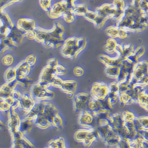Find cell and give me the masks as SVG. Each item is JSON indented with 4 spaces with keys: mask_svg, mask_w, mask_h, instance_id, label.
<instances>
[{
    "mask_svg": "<svg viewBox=\"0 0 148 148\" xmlns=\"http://www.w3.org/2000/svg\"><path fill=\"white\" fill-rule=\"evenodd\" d=\"M30 92L35 101H47L52 100L55 97L53 92L38 83L31 86Z\"/></svg>",
    "mask_w": 148,
    "mask_h": 148,
    "instance_id": "cell-1",
    "label": "cell"
},
{
    "mask_svg": "<svg viewBox=\"0 0 148 148\" xmlns=\"http://www.w3.org/2000/svg\"><path fill=\"white\" fill-rule=\"evenodd\" d=\"M78 121L82 128L94 129L97 127L95 115L86 110L79 112Z\"/></svg>",
    "mask_w": 148,
    "mask_h": 148,
    "instance_id": "cell-2",
    "label": "cell"
},
{
    "mask_svg": "<svg viewBox=\"0 0 148 148\" xmlns=\"http://www.w3.org/2000/svg\"><path fill=\"white\" fill-rule=\"evenodd\" d=\"M91 97V95L85 92L78 93L74 95L73 98L74 111L80 112L86 110Z\"/></svg>",
    "mask_w": 148,
    "mask_h": 148,
    "instance_id": "cell-3",
    "label": "cell"
},
{
    "mask_svg": "<svg viewBox=\"0 0 148 148\" xmlns=\"http://www.w3.org/2000/svg\"><path fill=\"white\" fill-rule=\"evenodd\" d=\"M57 76L58 75L55 68L47 66L41 72L38 83L42 86L48 88L51 86L52 82Z\"/></svg>",
    "mask_w": 148,
    "mask_h": 148,
    "instance_id": "cell-4",
    "label": "cell"
},
{
    "mask_svg": "<svg viewBox=\"0 0 148 148\" xmlns=\"http://www.w3.org/2000/svg\"><path fill=\"white\" fill-rule=\"evenodd\" d=\"M108 92V85L103 82H95L92 87L90 95L96 100L102 99L107 97Z\"/></svg>",
    "mask_w": 148,
    "mask_h": 148,
    "instance_id": "cell-5",
    "label": "cell"
},
{
    "mask_svg": "<svg viewBox=\"0 0 148 148\" xmlns=\"http://www.w3.org/2000/svg\"><path fill=\"white\" fill-rule=\"evenodd\" d=\"M8 127L10 134L20 130L21 119L19 114L12 108H11L8 114Z\"/></svg>",
    "mask_w": 148,
    "mask_h": 148,
    "instance_id": "cell-6",
    "label": "cell"
},
{
    "mask_svg": "<svg viewBox=\"0 0 148 148\" xmlns=\"http://www.w3.org/2000/svg\"><path fill=\"white\" fill-rule=\"evenodd\" d=\"M19 102V108L27 113L34 107L36 101L32 98L31 92L26 91L22 94Z\"/></svg>",
    "mask_w": 148,
    "mask_h": 148,
    "instance_id": "cell-7",
    "label": "cell"
},
{
    "mask_svg": "<svg viewBox=\"0 0 148 148\" xmlns=\"http://www.w3.org/2000/svg\"><path fill=\"white\" fill-rule=\"evenodd\" d=\"M46 101H36L34 107L26 114L25 118L29 119L33 122L36 118L43 114Z\"/></svg>",
    "mask_w": 148,
    "mask_h": 148,
    "instance_id": "cell-8",
    "label": "cell"
},
{
    "mask_svg": "<svg viewBox=\"0 0 148 148\" xmlns=\"http://www.w3.org/2000/svg\"><path fill=\"white\" fill-rule=\"evenodd\" d=\"M147 75L148 63L147 61H139L135 64L133 75L138 80Z\"/></svg>",
    "mask_w": 148,
    "mask_h": 148,
    "instance_id": "cell-9",
    "label": "cell"
},
{
    "mask_svg": "<svg viewBox=\"0 0 148 148\" xmlns=\"http://www.w3.org/2000/svg\"><path fill=\"white\" fill-rule=\"evenodd\" d=\"M96 129L99 134V138L103 143L109 138L116 134L110 125L106 126H98Z\"/></svg>",
    "mask_w": 148,
    "mask_h": 148,
    "instance_id": "cell-10",
    "label": "cell"
},
{
    "mask_svg": "<svg viewBox=\"0 0 148 148\" xmlns=\"http://www.w3.org/2000/svg\"><path fill=\"white\" fill-rule=\"evenodd\" d=\"M31 66L27 63L25 60L19 63L15 67L16 73V79L27 77L29 73Z\"/></svg>",
    "mask_w": 148,
    "mask_h": 148,
    "instance_id": "cell-11",
    "label": "cell"
},
{
    "mask_svg": "<svg viewBox=\"0 0 148 148\" xmlns=\"http://www.w3.org/2000/svg\"><path fill=\"white\" fill-rule=\"evenodd\" d=\"M123 58L120 56L116 58H112L106 55H101L99 57L100 61L107 66H117L120 68L122 66L121 62Z\"/></svg>",
    "mask_w": 148,
    "mask_h": 148,
    "instance_id": "cell-12",
    "label": "cell"
},
{
    "mask_svg": "<svg viewBox=\"0 0 148 148\" xmlns=\"http://www.w3.org/2000/svg\"><path fill=\"white\" fill-rule=\"evenodd\" d=\"M110 125L114 131L121 128L125 125L122 114L117 113H111Z\"/></svg>",
    "mask_w": 148,
    "mask_h": 148,
    "instance_id": "cell-13",
    "label": "cell"
},
{
    "mask_svg": "<svg viewBox=\"0 0 148 148\" xmlns=\"http://www.w3.org/2000/svg\"><path fill=\"white\" fill-rule=\"evenodd\" d=\"M58 114V110L54 106L46 101L43 115L50 122L52 125L53 119Z\"/></svg>",
    "mask_w": 148,
    "mask_h": 148,
    "instance_id": "cell-14",
    "label": "cell"
},
{
    "mask_svg": "<svg viewBox=\"0 0 148 148\" xmlns=\"http://www.w3.org/2000/svg\"><path fill=\"white\" fill-rule=\"evenodd\" d=\"M18 27L20 31L27 33L29 31H34L35 24L34 21L32 19H21L18 21Z\"/></svg>",
    "mask_w": 148,
    "mask_h": 148,
    "instance_id": "cell-15",
    "label": "cell"
},
{
    "mask_svg": "<svg viewBox=\"0 0 148 148\" xmlns=\"http://www.w3.org/2000/svg\"><path fill=\"white\" fill-rule=\"evenodd\" d=\"M145 86L140 85H136L132 88L129 89L126 91V94L130 97L134 103H138V98L140 94L145 91Z\"/></svg>",
    "mask_w": 148,
    "mask_h": 148,
    "instance_id": "cell-16",
    "label": "cell"
},
{
    "mask_svg": "<svg viewBox=\"0 0 148 148\" xmlns=\"http://www.w3.org/2000/svg\"><path fill=\"white\" fill-rule=\"evenodd\" d=\"M77 87V83L73 80H68L64 81L62 85L60 86V89L66 94L68 93H74L76 90Z\"/></svg>",
    "mask_w": 148,
    "mask_h": 148,
    "instance_id": "cell-17",
    "label": "cell"
},
{
    "mask_svg": "<svg viewBox=\"0 0 148 148\" xmlns=\"http://www.w3.org/2000/svg\"><path fill=\"white\" fill-rule=\"evenodd\" d=\"M33 123L37 127L43 130L47 129L51 125L43 114L36 118L33 121Z\"/></svg>",
    "mask_w": 148,
    "mask_h": 148,
    "instance_id": "cell-18",
    "label": "cell"
},
{
    "mask_svg": "<svg viewBox=\"0 0 148 148\" xmlns=\"http://www.w3.org/2000/svg\"><path fill=\"white\" fill-rule=\"evenodd\" d=\"M14 148H33L34 146L28 139L24 136L20 139L12 141Z\"/></svg>",
    "mask_w": 148,
    "mask_h": 148,
    "instance_id": "cell-19",
    "label": "cell"
},
{
    "mask_svg": "<svg viewBox=\"0 0 148 148\" xmlns=\"http://www.w3.org/2000/svg\"><path fill=\"white\" fill-rule=\"evenodd\" d=\"M92 129H94L82 128L81 129L78 130L77 131L74 135V138L75 140L78 142L82 143L83 144L87 139L89 132Z\"/></svg>",
    "mask_w": 148,
    "mask_h": 148,
    "instance_id": "cell-20",
    "label": "cell"
},
{
    "mask_svg": "<svg viewBox=\"0 0 148 148\" xmlns=\"http://www.w3.org/2000/svg\"><path fill=\"white\" fill-rule=\"evenodd\" d=\"M86 111L90 112L96 116L101 110L97 100L91 97Z\"/></svg>",
    "mask_w": 148,
    "mask_h": 148,
    "instance_id": "cell-21",
    "label": "cell"
},
{
    "mask_svg": "<svg viewBox=\"0 0 148 148\" xmlns=\"http://www.w3.org/2000/svg\"><path fill=\"white\" fill-rule=\"evenodd\" d=\"M34 125L33 122L31 120L24 118L21 120L20 130L23 134H25L30 132L31 130Z\"/></svg>",
    "mask_w": 148,
    "mask_h": 148,
    "instance_id": "cell-22",
    "label": "cell"
},
{
    "mask_svg": "<svg viewBox=\"0 0 148 148\" xmlns=\"http://www.w3.org/2000/svg\"><path fill=\"white\" fill-rule=\"evenodd\" d=\"M120 68L118 67L107 66L105 70V73L108 77L116 80Z\"/></svg>",
    "mask_w": 148,
    "mask_h": 148,
    "instance_id": "cell-23",
    "label": "cell"
},
{
    "mask_svg": "<svg viewBox=\"0 0 148 148\" xmlns=\"http://www.w3.org/2000/svg\"><path fill=\"white\" fill-rule=\"evenodd\" d=\"M47 147L51 148H62L65 147L64 138L59 137L57 139L52 140L48 144Z\"/></svg>",
    "mask_w": 148,
    "mask_h": 148,
    "instance_id": "cell-24",
    "label": "cell"
},
{
    "mask_svg": "<svg viewBox=\"0 0 148 148\" xmlns=\"http://www.w3.org/2000/svg\"><path fill=\"white\" fill-rule=\"evenodd\" d=\"M101 111H112L113 108L112 107L107 97L102 99L97 100Z\"/></svg>",
    "mask_w": 148,
    "mask_h": 148,
    "instance_id": "cell-25",
    "label": "cell"
},
{
    "mask_svg": "<svg viewBox=\"0 0 148 148\" xmlns=\"http://www.w3.org/2000/svg\"><path fill=\"white\" fill-rule=\"evenodd\" d=\"M137 103L143 108L148 111V94L145 91L140 94Z\"/></svg>",
    "mask_w": 148,
    "mask_h": 148,
    "instance_id": "cell-26",
    "label": "cell"
},
{
    "mask_svg": "<svg viewBox=\"0 0 148 148\" xmlns=\"http://www.w3.org/2000/svg\"><path fill=\"white\" fill-rule=\"evenodd\" d=\"M16 77L15 68H10L5 72L4 78L6 83H9L16 79Z\"/></svg>",
    "mask_w": 148,
    "mask_h": 148,
    "instance_id": "cell-27",
    "label": "cell"
},
{
    "mask_svg": "<svg viewBox=\"0 0 148 148\" xmlns=\"http://www.w3.org/2000/svg\"><path fill=\"white\" fill-rule=\"evenodd\" d=\"M117 44L116 41L114 38H111L109 39L108 40L106 44L105 47L106 51L110 55L113 54L114 53H116L114 51V49Z\"/></svg>",
    "mask_w": 148,
    "mask_h": 148,
    "instance_id": "cell-28",
    "label": "cell"
},
{
    "mask_svg": "<svg viewBox=\"0 0 148 148\" xmlns=\"http://www.w3.org/2000/svg\"><path fill=\"white\" fill-rule=\"evenodd\" d=\"M119 100L120 104L124 106L130 105L134 103L130 97L126 93H124L120 95Z\"/></svg>",
    "mask_w": 148,
    "mask_h": 148,
    "instance_id": "cell-29",
    "label": "cell"
},
{
    "mask_svg": "<svg viewBox=\"0 0 148 148\" xmlns=\"http://www.w3.org/2000/svg\"><path fill=\"white\" fill-rule=\"evenodd\" d=\"M120 138L116 134L107 140L104 143V144L110 147H116Z\"/></svg>",
    "mask_w": 148,
    "mask_h": 148,
    "instance_id": "cell-30",
    "label": "cell"
},
{
    "mask_svg": "<svg viewBox=\"0 0 148 148\" xmlns=\"http://www.w3.org/2000/svg\"><path fill=\"white\" fill-rule=\"evenodd\" d=\"M122 46L123 51L121 57L123 58H127V57L133 52L134 47L131 44H123Z\"/></svg>",
    "mask_w": 148,
    "mask_h": 148,
    "instance_id": "cell-31",
    "label": "cell"
},
{
    "mask_svg": "<svg viewBox=\"0 0 148 148\" xmlns=\"http://www.w3.org/2000/svg\"><path fill=\"white\" fill-rule=\"evenodd\" d=\"M72 10L75 15L84 16L88 11L86 6L85 5H83L74 6V8Z\"/></svg>",
    "mask_w": 148,
    "mask_h": 148,
    "instance_id": "cell-32",
    "label": "cell"
},
{
    "mask_svg": "<svg viewBox=\"0 0 148 148\" xmlns=\"http://www.w3.org/2000/svg\"><path fill=\"white\" fill-rule=\"evenodd\" d=\"M119 28L116 26L109 27L106 30L107 33L112 38H115L118 37L119 31Z\"/></svg>",
    "mask_w": 148,
    "mask_h": 148,
    "instance_id": "cell-33",
    "label": "cell"
},
{
    "mask_svg": "<svg viewBox=\"0 0 148 148\" xmlns=\"http://www.w3.org/2000/svg\"><path fill=\"white\" fill-rule=\"evenodd\" d=\"M52 125L59 130L62 128L63 121L59 114H56L54 117L52 123Z\"/></svg>",
    "mask_w": 148,
    "mask_h": 148,
    "instance_id": "cell-34",
    "label": "cell"
},
{
    "mask_svg": "<svg viewBox=\"0 0 148 148\" xmlns=\"http://www.w3.org/2000/svg\"><path fill=\"white\" fill-rule=\"evenodd\" d=\"M123 119L125 121H133L136 116L132 112L129 111H126L122 114Z\"/></svg>",
    "mask_w": 148,
    "mask_h": 148,
    "instance_id": "cell-35",
    "label": "cell"
},
{
    "mask_svg": "<svg viewBox=\"0 0 148 148\" xmlns=\"http://www.w3.org/2000/svg\"><path fill=\"white\" fill-rule=\"evenodd\" d=\"M127 74L125 72V70L123 69L122 67L120 68V71L119 72L118 76L116 79V81L119 83H121L126 80V76Z\"/></svg>",
    "mask_w": 148,
    "mask_h": 148,
    "instance_id": "cell-36",
    "label": "cell"
},
{
    "mask_svg": "<svg viewBox=\"0 0 148 148\" xmlns=\"http://www.w3.org/2000/svg\"><path fill=\"white\" fill-rule=\"evenodd\" d=\"M129 82L125 81L119 84V94H121L126 93L129 89L128 84Z\"/></svg>",
    "mask_w": 148,
    "mask_h": 148,
    "instance_id": "cell-37",
    "label": "cell"
},
{
    "mask_svg": "<svg viewBox=\"0 0 148 148\" xmlns=\"http://www.w3.org/2000/svg\"><path fill=\"white\" fill-rule=\"evenodd\" d=\"M116 148H130L129 140L126 138H121Z\"/></svg>",
    "mask_w": 148,
    "mask_h": 148,
    "instance_id": "cell-38",
    "label": "cell"
},
{
    "mask_svg": "<svg viewBox=\"0 0 148 148\" xmlns=\"http://www.w3.org/2000/svg\"><path fill=\"white\" fill-rule=\"evenodd\" d=\"M107 20L106 18L102 16H98L96 17L93 23L98 27H102L105 23L106 21Z\"/></svg>",
    "mask_w": 148,
    "mask_h": 148,
    "instance_id": "cell-39",
    "label": "cell"
},
{
    "mask_svg": "<svg viewBox=\"0 0 148 148\" xmlns=\"http://www.w3.org/2000/svg\"><path fill=\"white\" fill-rule=\"evenodd\" d=\"M109 92L119 94V84L116 81L112 82L108 85Z\"/></svg>",
    "mask_w": 148,
    "mask_h": 148,
    "instance_id": "cell-40",
    "label": "cell"
},
{
    "mask_svg": "<svg viewBox=\"0 0 148 148\" xmlns=\"http://www.w3.org/2000/svg\"><path fill=\"white\" fill-rule=\"evenodd\" d=\"M1 112H6L9 111L11 106L5 101L3 98H1V103H0Z\"/></svg>",
    "mask_w": 148,
    "mask_h": 148,
    "instance_id": "cell-41",
    "label": "cell"
},
{
    "mask_svg": "<svg viewBox=\"0 0 148 148\" xmlns=\"http://www.w3.org/2000/svg\"><path fill=\"white\" fill-rule=\"evenodd\" d=\"M123 15H124V9H116V11L112 16V19L116 21L117 23L122 18Z\"/></svg>",
    "mask_w": 148,
    "mask_h": 148,
    "instance_id": "cell-42",
    "label": "cell"
},
{
    "mask_svg": "<svg viewBox=\"0 0 148 148\" xmlns=\"http://www.w3.org/2000/svg\"><path fill=\"white\" fill-rule=\"evenodd\" d=\"M63 81L58 75L53 80L51 84V86L59 88L62 85Z\"/></svg>",
    "mask_w": 148,
    "mask_h": 148,
    "instance_id": "cell-43",
    "label": "cell"
},
{
    "mask_svg": "<svg viewBox=\"0 0 148 148\" xmlns=\"http://www.w3.org/2000/svg\"><path fill=\"white\" fill-rule=\"evenodd\" d=\"M133 121L134 126L135 130L137 133L140 132L141 131L143 130V128L139 122V118L136 116Z\"/></svg>",
    "mask_w": 148,
    "mask_h": 148,
    "instance_id": "cell-44",
    "label": "cell"
},
{
    "mask_svg": "<svg viewBox=\"0 0 148 148\" xmlns=\"http://www.w3.org/2000/svg\"><path fill=\"white\" fill-rule=\"evenodd\" d=\"M145 49L143 46H139L136 49L134 48L133 53L135 54L139 58L141 57L144 53Z\"/></svg>",
    "mask_w": 148,
    "mask_h": 148,
    "instance_id": "cell-45",
    "label": "cell"
},
{
    "mask_svg": "<svg viewBox=\"0 0 148 148\" xmlns=\"http://www.w3.org/2000/svg\"><path fill=\"white\" fill-rule=\"evenodd\" d=\"M97 16V15L96 12L90 11L88 10L84 16L87 20L92 21L93 23Z\"/></svg>",
    "mask_w": 148,
    "mask_h": 148,
    "instance_id": "cell-46",
    "label": "cell"
},
{
    "mask_svg": "<svg viewBox=\"0 0 148 148\" xmlns=\"http://www.w3.org/2000/svg\"><path fill=\"white\" fill-rule=\"evenodd\" d=\"M139 22L143 25L147 27L148 25V15L147 13L143 12L139 19Z\"/></svg>",
    "mask_w": 148,
    "mask_h": 148,
    "instance_id": "cell-47",
    "label": "cell"
},
{
    "mask_svg": "<svg viewBox=\"0 0 148 148\" xmlns=\"http://www.w3.org/2000/svg\"><path fill=\"white\" fill-rule=\"evenodd\" d=\"M139 119L143 129H148V116H142L139 117Z\"/></svg>",
    "mask_w": 148,
    "mask_h": 148,
    "instance_id": "cell-48",
    "label": "cell"
},
{
    "mask_svg": "<svg viewBox=\"0 0 148 148\" xmlns=\"http://www.w3.org/2000/svg\"><path fill=\"white\" fill-rule=\"evenodd\" d=\"M2 61L3 64L6 66H9L12 63L13 59L10 55H6L3 57Z\"/></svg>",
    "mask_w": 148,
    "mask_h": 148,
    "instance_id": "cell-49",
    "label": "cell"
},
{
    "mask_svg": "<svg viewBox=\"0 0 148 148\" xmlns=\"http://www.w3.org/2000/svg\"><path fill=\"white\" fill-rule=\"evenodd\" d=\"M55 70L57 73V75L58 76L59 75H64L66 73V70L65 68L64 67L58 64L55 68Z\"/></svg>",
    "mask_w": 148,
    "mask_h": 148,
    "instance_id": "cell-50",
    "label": "cell"
},
{
    "mask_svg": "<svg viewBox=\"0 0 148 148\" xmlns=\"http://www.w3.org/2000/svg\"><path fill=\"white\" fill-rule=\"evenodd\" d=\"M113 5L116 9H124L125 8V3L123 0H115Z\"/></svg>",
    "mask_w": 148,
    "mask_h": 148,
    "instance_id": "cell-51",
    "label": "cell"
},
{
    "mask_svg": "<svg viewBox=\"0 0 148 148\" xmlns=\"http://www.w3.org/2000/svg\"><path fill=\"white\" fill-rule=\"evenodd\" d=\"M86 45V40L84 38H78L77 45L80 51H81L85 48Z\"/></svg>",
    "mask_w": 148,
    "mask_h": 148,
    "instance_id": "cell-52",
    "label": "cell"
},
{
    "mask_svg": "<svg viewBox=\"0 0 148 148\" xmlns=\"http://www.w3.org/2000/svg\"><path fill=\"white\" fill-rule=\"evenodd\" d=\"M26 61L31 67L34 65L36 61V58L33 55H31L28 56L25 59Z\"/></svg>",
    "mask_w": 148,
    "mask_h": 148,
    "instance_id": "cell-53",
    "label": "cell"
},
{
    "mask_svg": "<svg viewBox=\"0 0 148 148\" xmlns=\"http://www.w3.org/2000/svg\"><path fill=\"white\" fill-rule=\"evenodd\" d=\"M128 32H129V31H127V30L125 29L119 28L118 37L119 38H125L128 35Z\"/></svg>",
    "mask_w": 148,
    "mask_h": 148,
    "instance_id": "cell-54",
    "label": "cell"
},
{
    "mask_svg": "<svg viewBox=\"0 0 148 148\" xmlns=\"http://www.w3.org/2000/svg\"><path fill=\"white\" fill-rule=\"evenodd\" d=\"M126 58L128 59L131 62H132V63L135 64L138 63V62H139L138 61L139 58L133 53L130 55Z\"/></svg>",
    "mask_w": 148,
    "mask_h": 148,
    "instance_id": "cell-55",
    "label": "cell"
},
{
    "mask_svg": "<svg viewBox=\"0 0 148 148\" xmlns=\"http://www.w3.org/2000/svg\"><path fill=\"white\" fill-rule=\"evenodd\" d=\"M125 125L129 130L131 132H136L135 130L134 126L133 121H125Z\"/></svg>",
    "mask_w": 148,
    "mask_h": 148,
    "instance_id": "cell-56",
    "label": "cell"
},
{
    "mask_svg": "<svg viewBox=\"0 0 148 148\" xmlns=\"http://www.w3.org/2000/svg\"><path fill=\"white\" fill-rule=\"evenodd\" d=\"M73 72L76 76L80 77L82 76L84 74V71L83 69L80 67L77 66L74 69Z\"/></svg>",
    "mask_w": 148,
    "mask_h": 148,
    "instance_id": "cell-57",
    "label": "cell"
},
{
    "mask_svg": "<svg viewBox=\"0 0 148 148\" xmlns=\"http://www.w3.org/2000/svg\"><path fill=\"white\" fill-rule=\"evenodd\" d=\"M22 94H21L20 92L17 90L16 89L14 90L12 94V97L13 98L16 100L19 101L21 98L22 97Z\"/></svg>",
    "mask_w": 148,
    "mask_h": 148,
    "instance_id": "cell-58",
    "label": "cell"
},
{
    "mask_svg": "<svg viewBox=\"0 0 148 148\" xmlns=\"http://www.w3.org/2000/svg\"><path fill=\"white\" fill-rule=\"evenodd\" d=\"M58 64V61L56 59H51L49 60L47 66L51 68H55Z\"/></svg>",
    "mask_w": 148,
    "mask_h": 148,
    "instance_id": "cell-59",
    "label": "cell"
},
{
    "mask_svg": "<svg viewBox=\"0 0 148 148\" xmlns=\"http://www.w3.org/2000/svg\"><path fill=\"white\" fill-rule=\"evenodd\" d=\"M114 51L117 53L118 56H121L122 53H123V47H122V45H120V44H116V47H115Z\"/></svg>",
    "mask_w": 148,
    "mask_h": 148,
    "instance_id": "cell-60",
    "label": "cell"
},
{
    "mask_svg": "<svg viewBox=\"0 0 148 148\" xmlns=\"http://www.w3.org/2000/svg\"><path fill=\"white\" fill-rule=\"evenodd\" d=\"M138 133L140 134L142 136L144 140L148 142V129H143Z\"/></svg>",
    "mask_w": 148,
    "mask_h": 148,
    "instance_id": "cell-61",
    "label": "cell"
},
{
    "mask_svg": "<svg viewBox=\"0 0 148 148\" xmlns=\"http://www.w3.org/2000/svg\"><path fill=\"white\" fill-rule=\"evenodd\" d=\"M68 98L69 99H73L74 96V93H68L66 94Z\"/></svg>",
    "mask_w": 148,
    "mask_h": 148,
    "instance_id": "cell-62",
    "label": "cell"
},
{
    "mask_svg": "<svg viewBox=\"0 0 148 148\" xmlns=\"http://www.w3.org/2000/svg\"><path fill=\"white\" fill-rule=\"evenodd\" d=\"M143 1H144L146 3L148 4V0H143Z\"/></svg>",
    "mask_w": 148,
    "mask_h": 148,
    "instance_id": "cell-63",
    "label": "cell"
}]
</instances>
